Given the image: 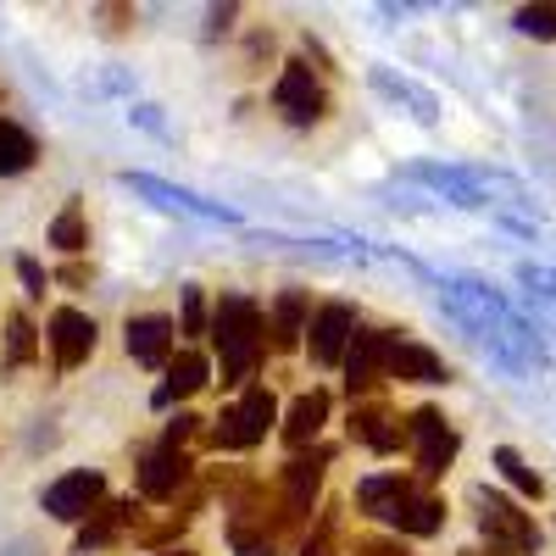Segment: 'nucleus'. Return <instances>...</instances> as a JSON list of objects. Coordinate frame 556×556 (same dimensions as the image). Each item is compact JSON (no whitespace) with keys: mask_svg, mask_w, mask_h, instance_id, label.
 Segmentation results:
<instances>
[{"mask_svg":"<svg viewBox=\"0 0 556 556\" xmlns=\"http://www.w3.org/2000/svg\"><path fill=\"white\" fill-rule=\"evenodd\" d=\"M356 506L401 534H440L445 529V501L424 490V479L406 473H374L356 484Z\"/></svg>","mask_w":556,"mask_h":556,"instance_id":"nucleus-1","label":"nucleus"},{"mask_svg":"<svg viewBox=\"0 0 556 556\" xmlns=\"http://www.w3.org/2000/svg\"><path fill=\"white\" fill-rule=\"evenodd\" d=\"M212 345L223 362V384H245L256 379V367L267 356V312L251 295H223L212 312Z\"/></svg>","mask_w":556,"mask_h":556,"instance_id":"nucleus-2","label":"nucleus"},{"mask_svg":"<svg viewBox=\"0 0 556 556\" xmlns=\"http://www.w3.org/2000/svg\"><path fill=\"white\" fill-rule=\"evenodd\" d=\"M473 506H479V534H484L490 556H534L540 551V523L523 513L513 495L473 490Z\"/></svg>","mask_w":556,"mask_h":556,"instance_id":"nucleus-3","label":"nucleus"},{"mask_svg":"<svg viewBox=\"0 0 556 556\" xmlns=\"http://www.w3.org/2000/svg\"><path fill=\"white\" fill-rule=\"evenodd\" d=\"M329 462H334V451L329 445H312V451H295L285 468H278V501H285V518L306 534L312 529V506H317V490H323V479H329Z\"/></svg>","mask_w":556,"mask_h":556,"instance_id":"nucleus-4","label":"nucleus"},{"mask_svg":"<svg viewBox=\"0 0 556 556\" xmlns=\"http://www.w3.org/2000/svg\"><path fill=\"white\" fill-rule=\"evenodd\" d=\"M273 424H278V401H273V390L256 384V390H245V395L206 429V445H217V451H251V445L267 440Z\"/></svg>","mask_w":556,"mask_h":556,"instance_id":"nucleus-5","label":"nucleus"},{"mask_svg":"<svg viewBox=\"0 0 556 556\" xmlns=\"http://www.w3.org/2000/svg\"><path fill=\"white\" fill-rule=\"evenodd\" d=\"M456 429L445 424V412L440 406H417L412 417H406V451H412V468H417V479H445V468L456 462Z\"/></svg>","mask_w":556,"mask_h":556,"instance_id":"nucleus-6","label":"nucleus"},{"mask_svg":"<svg viewBox=\"0 0 556 556\" xmlns=\"http://www.w3.org/2000/svg\"><path fill=\"white\" fill-rule=\"evenodd\" d=\"M190 484H195V462H190V451H178V445H151L146 456H139V468H134L139 501H178Z\"/></svg>","mask_w":556,"mask_h":556,"instance_id":"nucleus-7","label":"nucleus"},{"mask_svg":"<svg viewBox=\"0 0 556 556\" xmlns=\"http://www.w3.org/2000/svg\"><path fill=\"white\" fill-rule=\"evenodd\" d=\"M273 106L285 112V123L312 128V123L329 117V89L317 84V73L306 62H285V73H278V84H273Z\"/></svg>","mask_w":556,"mask_h":556,"instance_id":"nucleus-8","label":"nucleus"},{"mask_svg":"<svg viewBox=\"0 0 556 556\" xmlns=\"http://www.w3.org/2000/svg\"><path fill=\"white\" fill-rule=\"evenodd\" d=\"M96 317L78 312V306H62L51 312V329H45V345H51V367L56 374H73V367H84L89 356H96Z\"/></svg>","mask_w":556,"mask_h":556,"instance_id":"nucleus-9","label":"nucleus"},{"mask_svg":"<svg viewBox=\"0 0 556 556\" xmlns=\"http://www.w3.org/2000/svg\"><path fill=\"white\" fill-rule=\"evenodd\" d=\"M356 340V312L345 301H329V306H317L312 323H306V345H312V362L317 367H340L345 351Z\"/></svg>","mask_w":556,"mask_h":556,"instance_id":"nucleus-10","label":"nucleus"},{"mask_svg":"<svg viewBox=\"0 0 556 556\" xmlns=\"http://www.w3.org/2000/svg\"><path fill=\"white\" fill-rule=\"evenodd\" d=\"M96 506H106V479L89 473V468L62 473L51 490H45V513L62 518V523H84L89 513H96Z\"/></svg>","mask_w":556,"mask_h":556,"instance_id":"nucleus-11","label":"nucleus"},{"mask_svg":"<svg viewBox=\"0 0 556 556\" xmlns=\"http://www.w3.org/2000/svg\"><path fill=\"white\" fill-rule=\"evenodd\" d=\"M384 340H390V329H356V340L345 351V390H351V401H367L379 384H390L384 379Z\"/></svg>","mask_w":556,"mask_h":556,"instance_id":"nucleus-12","label":"nucleus"},{"mask_svg":"<svg viewBox=\"0 0 556 556\" xmlns=\"http://www.w3.org/2000/svg\"><path fill=\"white\" fill-rule=\"evenodd\" d=\"M384 379H401V384H445L451 367H445L429 345L390 334V340H384Z\"/></svg>","mask_w":556,"mask_h":556,"instance_id":"nucleus-13","label":"nucleus"},{"mask_svg":"<svg viewBox=\"0 0 556 556\" xmlns=\"http://www.w3.org/2000/svg\"><path fill=\"white\" fill-rule=\"evenodd\" d=\"M351 440L356 445H367V451H379V456H390V451H401L406 445V424L384 406V401H351Z\"/></svg>","mask_w":556,"mask_h":556,"instance_id":"nucleus-14","label":"nucleus"},{"mask_svg":"<svg viewBox=\"0 0 556 556\" xmlns=\"http://www.w3.org/2000/svg\"><path fill=\"white\" fill-rule=\"evenodd\" d=\"M173 340H178V323L173 317H162V312L128 317V356L139 367H167L173 362Z\"/></svg>","mask_w":556,"mask_h":556,"instance_id":"nucleus-15","label":"nucleus"},{"mask_svg":"<svg viewBox=\"0 0 556 556\" xmlns=\"http://www.w3.org/2000/svg\"><path fill=\"white\" fill-rule=\"evenodd\" d=\"M306 323H312V295L306 290H285L273 301V312H267V345L278 351V356H290L301 340H306Z\"/></svg>","mask_w":556,"mask_h":556,"instance_id":"nucleus-16","label":"nucleus"},{"mask_svg":"<svg viewBox=\"0 0 556 556\" xmlns=\"http://www.w3.org/2000/svg\"><path fill=\"white\" fill-rule=\"evenodd\" d=\"M329 412H334V401H329V390H306V395H295L290 401V412H285V445L290 451H312V440L323 434V424H329Z\"/></svg>","mask_w":556,"mask_h":556,"instance_id":"nucleus-17","label":"nucleus"},{"mask_svg":"<svg viewBox=\"0 0 556 556\" xmlns=\"http://www.w3.org/2000/svg\"><path fill=\"white\" fill-rule=\"evenodd\" d=\"M134 529H139V506H134V501H106V506H96V513L84 518V529H78V551L117 545V540L134 534Z\"/></svg>","mask_w":556,"mask_h":556,"instance_id":"nucleus-18","label":"nucleus"},{"mask_svg":"<svg viewBox=\"0 0 556 556\" xmlns=\"http://www.w3.org/2000/svg\"><path fill=\"white\" fill-rule=\"evenodd\" d=\"M206 379H212V362H206L201 351H178V356L167 362V379H162V390H156V406H173V401L201 395Z\"/></svg>","mask_w":556,"mask_h":556,"instance_id":"nucleus-19","label":"nucleus"},{"mask_svg":"<svg viewBox=\"0 0 556 556\" xmlns=\"http://www.w3.org/2000/svg\"><path fill=\"white\" fill-rule=\"evenodd\" d=\"M39 162V139L17 123L0 117V178H12V173H28Z\"/></svg>","mask_w":556,"mask_h":556,"instance_id":"nucleus-20","label":"nucleus"},{"mask_svg":"<svg viewBox=\"0 0 556 556\" xmlns=\"http://www.w3.org/2000/svg\"><path fill=\"white\" fill-rule=\"evenodd\" d=\"M34 362H39V329L28 323V312H12L7 317V356H0V367L17 374V367H34Z\"/></svg>","mask_w":556,"mask_h":556,"instance_id":"nucleus-21","label":"nucleus"},{"mask_svg":"<svg viewBox=\"0 0 556 556\" xmlns=\"http://www.w3.org/2000/svg\"><path fill=\"white\" fill-rule=\"evenodd\" d=\"M51 245L67 251V256L89 251V223H84V206H78V201H67V206L56 212V223H51Z\"/></svg>","mask_w":556,"mask_h":556,"instance_id":"nucleus-22","label":"nucleus"},{"mask_svg":"<svg viewBox=\"0 0 556 556\" xmlns=\"http://www.w3.org/2000/svg\"><path fill=\"white\" fill-rule=\"evenodd\" d=\"M495 468H501V479L513 484L518 495H529V501H540V495H545V479L529 468V462H523L513 445H501V451H495Z\"/></svg>","mask_w":556,"mask_h":556,"instance_id":"nucleus-23","label":"nucleus"},{"mask_svg":"<svg viewBox=\"0 0 556 556\" xmlns=\"http://www.w3.org/2000/svg\"><path fill=\"white\" fill-rule=\"evenodd\" d=\"M334 545H340V506H329V513H317V529H306L301 556H334Z\"/></svg>","mask_w":556,"mask_h":556,"instance_id":"nucleus-24","label":"nucleus"},{"mask_svg":"<svg viewBox=\"0 0 556 556\" xmlns=\"http://www.w3.org/2000/svg\"><path fill=\"white\" fill-rule=\"evenodd\" d=\"M212 329V323H206V295L190 285V290H184V323H178V334H190V340H201Z\"/></svg>","mask_w":556,"mask_h":556,"instance_id":"nucleus-25","label":"nucleus"},{"mask_svg":"<svg viewBox=\"0 0 556 556\" xmlns=\"http://www.w3.org/2000/svg\"><path fill=\"white\" fill-rule=\"evenodd\" d=\"M518 28L534 34V39H556V7H523L518 12Z\"/></svg>","mask_w":556,"mask_h":556,"instance_id":"nucleus-26","label":"nucleus"},{"mask_svg":"<svg viewBox=\"0 0 556 556\" xmlns=\"http://www.w3.org/2000/svg\"><path fill=\"white\" fill-rule=\"evenodd\" d=\"M351 556H412L401 540H384V534H356L351 540Z\"/></svg>","mask_w":556,"mask_h":556,"instance_id":"nucleus-27","label":"nucleus"},{"mask_svg":"<svg viewBox=\"0 0 556 556\" xmlns=\"http://www.w3.org/2000/svg\"><path fill=\"white\" fill-rule=\"evenodd\" d=\"M195 434H201V417H195V412H178L173 424H167V434H162V445H178V451H184Z\"/></svg>","mask_w":556,"mask_h":556,"instance_id":"nucleus-28","label":"nucleus"},{"mask_svg":"<svg viewBox=\"0 0 556 556\" xmlns=\"http://www.w3.org/2000/svg\"><path fill=\"white\" fill-rule=\"evenodd\" d=\"M89 278H96V273H89L84 262H62V267H56V285H67V290H84Z\"/></svg>","mask_w":556,"mask_h":556,"instance_id":"nucleus-29","label":"nucleus"},{"mask_svg":"<svg viewBox=\"0 0 556 556\" xmlns=\"http://www.w3.org/2000/svg\"><path fill=\"white\" fill-rule=\"evenodd\" d=\"M17 273H23V285H28V295H45V267H39L34 256H23V262H17Z\"/></svg>","mask_w":556,"mask_h":556,"instance_id":"nucleus-30","label":"nucleus"},{"mask_svg":"<svg viewBox=\"0 0 556 556\" xmlns=\"http://www.w3.org/2000/svg\"><path fill=\"white\" fill-rule=\"evenodd\" d=\"M162 556H195V551H162Z\"/></svg>","mask_w":556,"mask_h":556,"instance_id":"nucleus-31","label":"nucleus"},{"mask_svg":"<svg viewBox=\"0 0 556 556\" xmlns=\"http://www.w3.org/2000/svg\"><path fill=\"white\" fill-rule=\"evenodd\" d=\"M462 556H484V551H462Z\"/></svg>","mask_w":556,"mask_h":556,"instance_id":"nucleus-32","label":"nucleus"}]
</instances>
